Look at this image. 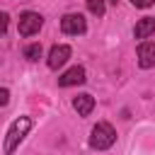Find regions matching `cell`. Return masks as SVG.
Returning <instances> with one entry per match:
<instances>
[{
    "mask_svg": "<svg viewBox=\"0 0 155 155\" xmlns=\"http://www.w3.org/2000/svg\"><path fill=\"white\" fill-rule=\"evenodd\" d=\"M7 22H10V17H7V12H0V36L7 31Z\"/></svg>",
    "mask_w": 155,
    "mask_h": 155,
    "instance_id": "cell-12",
    "label": "cell"
},
{
    "mask_svg": "<svg viewBox=\"0 0 155 155\" xmlns=\"http://www.w3.org/2000/svg\"><path fill=\"white\" fill-rule=\"evenodd\" d=\"M153 31H155V17H143L133 27V36L136 39H148Z\"/></svg>",
    "mask_w": 155,
    "mask_h": 155,
    "instance_id": "cell-8",
    "label": "cell"
},
{
    "mask_svg": "<svg viewBox=\"0 0 155 155\" xmlns=\"http://www.w3.org/2000/svg\"><path fill=\"white\" fill-rule=\"evenodd\" d=\"M138 65L140 68H153L155 65V41H143L138 46Z\"/></svg>",
    "mask_w": 155,
    "mask_h": 155,
    "instance_id": "cell-5",
    "label": "cell"
},
{
    "mask_svg": "<svg viewBox=\"0 0 155 155\" xmlns=\"http://www.w3.org/2000/svg\"><path fill=\"white\" fill-rule=\"evenodd\" d=\"M73 109L80 114V116H87L92 109H94V97L92 94H78L73 99Z\"/></svg>",
    "mask_w": 155,
    "mask_h": 155,
    "instance_id": "cell-9",
    "label": "cell"
},
{
    "mask_svg": "<svg viewBox=\"0 0 155 155\" xmlns=\"http://www.w3.org/2000/svg\"><path fill=\"white\" fill-rule=\"evenodd\" d=\"M24 58L27 61H39L41 58V44H29L24 48Z\"/></svg>",
    "mask_w": 155,
    "mask_h": 155,
    "instance_id": "cell-10",
    "label": "cell"
},
{
    "mask_svg": "<svg viewBox=\"0 0 155 155\" xmlns=\"http://www.w3.org/2000/svg\"><path fill=\"white\" fill-rule=\"evenodd\" d=\"M155 0H131V5L133 7H140V10H145V7H150Z\"/></svg>",
    "mask_w": 155,
    "mask_h": 155,
    "instance_id": "cell-13",
    "label": "cell"
},
{
    "mask_svg": "<svg viewBox=\"0 0 155 155\" xmlns=\"http://www.w3.org/2000/svg\"><path fill=\"white\" fill-rule=\"evenodd\" d=\"M114 140H116V131L109 126V124H97L94 128H92V133H90V145L94 148V150H107V148H111L114 145Z\"/></svg>",
    "mask_w": 155,
    "mask_h": 155,
    "instance_id": "cell-2",
    "label": "cell"
},
{
    "mask_svg": "<svg viewBox=\"0 0 155 155\" xmlns=\"http://www.w3.org/2000/svg\"><path fill=\"white\" fill-rule=\"evenodd\" d=\"M85 29H87V24H85V17H82V15L70 12V15H65V17L61 19V31H63V34L78 36V34H85Z\"/></svg>",
    "mask_w": 155,
    "mask_h": 155,
    "instance_id": "cell-4",
    "label": "cell"
},
{
    "mask_svg": "<svg viewBox=\"0 0 155 155\" xmlns=\"http://www.w3.org/2000/svg\"><path fill=\"white\" fill-rule=\"evenodd\" d=\"M85 82V68H80V65H75V68H70V70H65L61 78H58V85L61 87H70V85H82Z\"/></svg>",
    "mask_w": 155,
    "mask_h": 155,
    "instance_id": "cell-7",
    "label": "cell"
},
{
    "mask_svg": "<svg viewBox=\"0 0 155 155\" xmlns=\"http://www.w3.org/2000/svg\"><path fill=\"white\" fill-rule=\"evenodd\" d=\"M7 102H10V92H7L5 87H0V107H5Z\"/></svg>",
    "mask_w": 155,
    "mask_h": 155,
    "instance_id": "cell-14",
    "label": "cell"
},
{
    "mask_svg": "<svg viewBox=\"0 0 155 155\" xmlns=\"http://www.w3.org/2000/svg\"><path fill=\"white\" fill-rule=\"evenodd\" d=\"M68 58H70V46H65V44L53 46V48H51V53H48V68H51V70H56V68H61Z\"/></svg>",
    "mask_w": 155,
    "mask_h": 155,
    "instance_id": "cell-6",
    "label": "cell"
},
{
    "mask_svg": "<svg viewBox=\"0 0 155 155\" xmlns=\"http://www.w3.org/2000/svg\"><path fill=\"white\" fill-rule=\"evenodd\" d=\"M111 2H114V5H116V2H119V0H111Z\"/></svg>",
    "mask_w": 155,
    "mask_h": 155,
    "instance_id": "cell-15",
    "label": "cell"
},
{
    "mask_svg": "<svg viewBox=\"0 0 155 155\" xmlns=\"http://www.w3.org/2000/svg\"><path fill=\"white\" fill-rule=\"evenodd\" d=\"M87 10L92 15H97V17H102L107 7H104V0H87Z\"/></svg>",
    "mask_w": 155,
    "mask_h": 155,
    "instance_id": "cell-11",
    "label": "cell"
},
{
    "mask_svg": "<svg viewBox=\"0 0 155 155\" xmlns=\"http://www.w3.org/2000/svg\"><path fill=\"white\" fill-rule=\"evenodd\" d=\"M41 24H44V17L39 15V12H22L19 15V24H17V31L22 34V36H31V34H36L39 29H41Z\"/></svg>",
    "mask_w": 155,
    "mask_h": 155,
    "instance_id": "cell-3",
    "label": "cell"
},
{
    "mask_svg": "<svg viewBox=\"0 0 155 155\" xmlns=\"http://www.w3.org/2000/svg\"><path fill=\"white\" fill-rule=\"evenodd\" d=\"M29 128H31V119H27V116H19L17 121H12V126H10L7 136H5V145H2L5 155H12L15 153V148L22 143V138L29 133Z\"/></svg>",
    "mask_w": 155,
    "mask_h": 155,
    "instance_id": "cell-1",
    "label": "cell"
}]
</instances>
